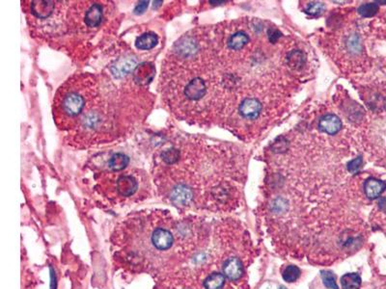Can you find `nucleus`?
Listing matches in <instances>:
<instances>
[{"label":"nucleus","instance_id":"dca6fc26","mask_svg":"<svg viewBox=\"0 0 386 289\" xmlns=\"http://www.w3.org/2000/svg\"><path fill=\"white\" fill-rule=\"evenodd\" d=\"M357 12L363 17H372L378 12V5L377 3H366L360 5Z\"/></svg>","mask_w":386,"mask_h":289},{"label":"nucleus","instance_id":"4be33fe9","mask_svg":"<svg viewBox=\"0 0 386 289\" xmlns=\"http://www.w3.org/2000/svg\"><path fill=\"white\" fill-rule=\"evenodd\" d=\"M268 36H269V39L271 43H275L281 37V33L276 29H270L268 31Z\"/></svg>","mask_w":386,"mask_h":289},{"label":"nucleus","instance_id":"6e6552de","mask_svg":"<svg viewBox=\"0 0 386 289\" xmlns=\"http://www.w3.org/2000/svg\"><path fill=\"white\" fill-rule=\"evenodd\" d=\"M243 274L242 263L239 258H231L223 265V275L230 281H238Z\"/></svg>","mask_w":386,"mask_h":289},{"label":"nucleus","instance_id":"1a4fd4ad","mask_svg":"<svg viewBox=\"0 0 386 289\" xmlns=\"http://www.w3.org/2000/svg\"><path fill=\"white\" fill-rule=\"evenodd\" d=\"M386 189V183L382 180L370 178L364 183V192L368 199L375 200L381 195Z\"/></svg>","mask_w":386,"mask_h":289},{"label":"nucleus","instance_id":"9d476101","mask_svg":"<svg viewBox=\"0 0 386 289\" xmlns=\"http://www.w3.org/2000/svg\"><path fill=\"white\" fill-rule=\"evenodd\" d=\"M159 42H160L159 36L154 32L149 31L138 36L135 40L134 45L138 50L147 51L156 47L159 45Z\"/></svg>","mask_w":386,"mask_h":289},{"label":"nucleus","instance_id":"f257e3e1","mask_svg":"<svg viewBox=\"0 0 386 289\" xmlns=\"http://www.w3.org/2000/svg\"><path fill=\"white\" fill-rule=\"evenodd\" d=\"M177 221L169 211L142 210L120 222L111 235L112 258L130 274H149L157 279L177 270L185 251L177 235Z\"/></svg>","mask_w":386,"mask_h":289},{"label":"nucleus","instance_id":"39448f33","mask_svg":"<svg viewBox=\"0 0 386 289\" xmlns=\"http://www.w3.org/2000/svg\"><path fill=\"white\" fill-rule=\"evenodd\" d=\"M155 75V68L154 64L150 62H144L139 64L136 69L133 71L131 79L135 85L142 88L149 86Z\"/></svg>","mask_w":386,"mask_h":289},{"label":"nucleus","instance_id":"b1692460","mask_svg":"<svg viewBox=\"0 0 386 289\" xmlns=\"http://www.w3.org/2000/svg\"><path fill=\"white\" fill-rule=\"evenodd\" d=\"M279 289H287V288H286L285 286H281V287H280V288Z\"/></svg>","mask_w":386,"mask_h":289},{"label":"nucleus","instance_id":"aec40b11","mask_svg":"<svg viewBox=\"0 0 386 289\" xmlns=\"http://www.w3.org/2000/svg\"><path fill=\"white\" fill-rule=\"evenodd\" d=\"M362 157H356V158L353 159V160H350V161L347 163V171L350 172V174H353V175H355V174H357V172H359L360 168L362 167Z\"/></svg>","mask_w":386,"mask_h":289},{"label":"nucleus","instance_id":"412c9836","mask_svg":"<svg viewBox=\"0 0 386 289\" xmlns=\"http://www.w3.org/2000/svg\"><path fill=\"white\" fill-rule=\"evenodd\" d=\"M148 5H149V1H140L138 4L136 5V7L134 8V14H136V15L143 14L146 11V9L148 8Z\"/></svg>","mask_w":386,"mask_h":289},{"label":"nucleus","instance_id":"f3484780","mask_svg":"<svg viewBox=\"0 0 386 289\" xmlns=\"http://www.w3.org/2000/svg\"><path fill=\"white\" fill-rule=\"evenodd\" d=\"M301 276V270L297 266H288L283 272V279L288 282H293L296 281Z\"/></svg>","mask_w":386,"mask_h":289},{"label":"nucleus","instance_id":"20e7f679","mask_svg":"<svg viewBox=\"0 0 386 289\" xmlns=\"http://www.w3.org/2000/svg\"><path fill=\"white\" fill-rule=\"evenodd\" d=\"M153 289H196L185 271L175 270L157 279Z\"/></svg>","mask_w":386,"mask_h":289},{"label":"nucleus","instance_id":"7ed1b4c3","mask_svg":"<svg viewBox=\"0 0 386 289\" xmlns=\"http://www.w3.org/2000/svg\"><path fill=\"white\" fill-rule=\"evenodd\" d=\"M96 191L113 203L146 198L145 190L150 189L146 174L137 169L125 172H112L107 169L95 176Z\"/></svg>","mask_w":386,"mask_h":289},{"label":"nucleus","instance_id":"f8f14e48","mask_svg":"<svg viewBox=\"0 0 386 289\" xmlns=\"http://www.w3.org/2000/svg\"><path fill=\"white\" fill-rule=\"evenodd\" d=\"M249 43V37L244 32H236L228 39L227 46L232 50H239Z\"/></svg>","mask_w":386,"mask_h":289},{"label":"nucleus","instance_id":"423d86ee","mask_svg":"<svg viewBox=\"0 0 386 289\" xmlns=\"http://www.w3.org/2000/svg\"><path fill=\"white\" fill-rule=\"evenodd\" d=\"M262 111V104L257 99L247 98L239 105V113L245 119H256Z\"/></svg>","mask_w":386,"mask_h":289},{"label":"nucleus","instance_id":"f03ea898","mask_svg":"<svg viewBox=\"0 0 386 289\" xmlns=\"http://www.w3.org/2000/svg\"><path fill=\"white\" fill-rule=\"evenodd\" d=\"M101 93L100 78L90 72L75 73L55 93L52 115L61 131L74 132Z\"/></svg>","mask_w":386,"mask_h":289},{"label":"nucleus","instance_id":"a211bd4d","mask_svg":"<svg viewBox=\"0 0 386 289\" xmlns=\"http://www.w3.org/2000/svg\"><path fill=\"white\" fill-rule=\"evenodd\" d=\"M325 9L324 3L322 2H311L307 5V7L304 9V12L312 16H318L323 14Z\"/></svg>","mask_w":386,"mask_h":289},{"label":"nucleus","instance_id":"ddd939ff","mask_svg":"<svg viewBox=\"0 0 386 289\" xmlns=\"http://www.w3.org/2000/svg\"><path fill=\"white\" fill-rule=\"evenodd\" d=\"M203 285L205 289H222L225 285V276L216 272L210 274L205 279Z\"/></svg>","mask_w":386,"mask_h":289},{"label":"nucleus","instance_id":"6ab92c4d","mask_svg":"<svg viewBox=\"0 0 386 289\" xmlns=\"http://www.w3.org/2000/svg\"><path fill=\"white\" fill-rule=\"evenodd\" d=\"M321 277L323 279L324 285L329 289H338V285L336 283V277L330 271H322Z\"/></svg>","mask_w":386,"mask_h":289},{"label":"nucleus","instance_id":"0eeeda50","mask_svg":"<svg viewBox=\"0 0 386 289\" xmlns=\"http://www.w3.org/2000/svg\"><path fill=\"white\" fill-rule=\"evenodd\" d=\"M319 128L321 131L326 134L335 135L342 129V122L336 115L327 114L321 118L319 122Z\"/></svg>","mask_w":386,"mask_h":289},{"label":"nucleus","instance_id":"4468645a","mask_svg":"<svg viewBox=\"0 0 386 289\" xmlns=\"http://www.w3.org/2000/svg\"><path fill=\"white\" fill-rule=\"evenodd\" d=\"M287 62L294 70H301L305 65V55L301 50H293L287 56Z\"/></svg>","mask_w":386,"mask_h":289},{"label":"nucleus","instance_id":"2eb2a0df","mask_svg":"<svg viewBox=\"0 0 386 289\" xmlns=\"http://www.w3.org/2000/svg\"><path fill=\"white\" fill-rule=\"evenodd\" d=\"M341 284L343 289H359L361 285V278L358 274H345L341 278Z\"/></svg>","mask_w":386,"mask_h":289},{"label":"nucleus","instance_id":"5701e85b","mask_svg":"<svg viewBox=\"0 0 386 289\" xmlns=\"http://www.w3.org/2000/svg\"><path fill=\"white\" fill-rule=\"evenodd\" d=\"M378 207L380 210L386 213V198H380L378 201Z\"/></svg>","mask_w":386,"mask_h":289},{"label":"nucleus","instance_id":"9b49d317","mask_svg":"<svg viewBox=\"0 0 386 289\" xmlns=\"http://www.w3.org/2000/svg\"><path fill=\"white\" fill-rule=\"evenodd\" d=\"M129 164H130L129 157L118 152V153H113L111 157H109L107 169L112 172H122L127 170Z\"/></svg>","mask_w":386,"mask_h":289}]
</instances>
